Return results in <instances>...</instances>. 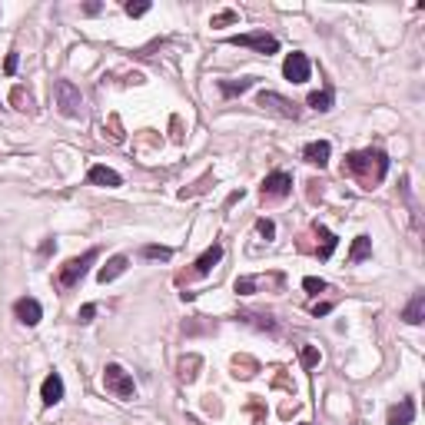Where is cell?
<instances>
[{
  "label": "cell",
  "instance_id": "74e56055",
  "mask_svg": "<svg viewBox=\"0 0 425 425\" xmlns=\"http://www.w3.org/2000/svg\"><path fill=\"white\" fill-rule=\"evenodd\" d=\"M83 14H100V3H83Z\"/></svg>",
  "mask_w": 425,
  "mask_h": 425
},
{
  "label": "cell",
  "instance_id": "4dcf8cb0",
  "mask_svg": "<svg viewBox=\"0 0 425 425\" xmlns=\"http://www.w3.org/2000/svg\"><path fill=\"white\" fill-rule=\"evenodd\" d=\"M249 409H253V425H266V409H262V402H259V399L249 402Z\"/></svg>",
  "mask_w": 425,
  "mask_h": 425
},
{
  "label": "cell",
  "instance_id": "5b68a950",
  "mask_svg": "<svg viewBox=\"0 0 425 425\" xmlns=\"http://www.w3.org/2000/svg\"><path fill=\"white\" fill-rule=\"evenodd\" d=\"M286 286V276L283 273H259V276H240L236 279V292L240 296H253V292H279V289Z\"/></svg>",
  "mask_w": 425,
  "mask_h": 425
},
{
  "label": "cell",
  "instance_id": "44dd1931",
  "mask_svg": "<svg viewBox=\"0 0 425 425\" xmlns=\"http://www.w3.org/2000/svg\"><path fill=\"white\" fill-rule=\"evenodd\" d=\"M335 103V93L333 87H322V90H312L309 97H306V106H312L316 113H329Z\"/></svg>",
  "mask_w": 425,
  "mask_h": 425
},
{
  "label": "cell",
  "instance_id": "5bb4252c",
  "mask_svg": "<svg viewBox=\"0 0 425 425\" xmlns=\"http://www.w3.org/2000/svg\"><path fill=\"white\" fill-rule=\"evenodd\" d=\"M87 180L93 183V186H106V190H117V186H123V176L117 173V169L103 167V163H97V167L87 169Z\"/></svg>",
  "mask_w": 425,
  "mask_h": 425
},
{
  "label": "cell",
  "instance_id": "4fadbf2b",
  "mask_svg": "<svg viewBox=\"0 0 425 425\" xmlns=\"http://www.w3.org/2000/svg\"><path fill=\"white\" fill-rule=\"evenodd\" d=\"M236 319H240L243 326L259 329V333H269V335L279 333V322H276L273 316H266V312H249V309H240V312H236Z\"/></svg>",
  "mask_w": 425,
  "mask_h": 425
},
{
  "label": "cell",
  "instance_id": "f35d334b",
  "mask_svg": "<svg viewBox=\"0 0 425 425\" xmlns=\"http://www.w3.org/2000/svg\"><path fill=\"white\" fill-rule=\"evenodd\" d=\"M303 425H309V422H303Z\"/></svg>",
  "mask_w": 425,
  "mask_h": 425
},
{
  "label": "cell",
  "instance_id": "484cf974",
  "mask_svg": "<svg viewBox=\"0 0 425 425\" xmlns=\"http://www.w3.org/2000/svg\"><path fill=\"white\" fill-rule=\"evenodd\" d=\"M140 256H143V259H163V262H169V259H173V249H169V246H143V249H140Z\"/></svg>",
  "mask_w": 425,
  "mask_h": 425
},
{
  "label": "cell",
  "instance_id": "7a4b0ae2",
  "mask_svg": "<svg viewBox=\"0 0 425 425\" xmlns=\"http://www.w3.org/2000/svg\"><path fill=\"white\" fill-rule=\"evenodd\" d=\"M100 259V249H87L83 256H74V259H67L60 266V273H57V289H74L80 286V279L90 273V266Z\"/></svg>",
  "mask_w": 425,
  "mask_h": 425
},
{
  "label": "cell",
  "instance_id": "3957f363",
  "mask_svg": "<svg viewBox=\"0 0 425 425\" xmlns=\"http://www.w3.org/2000/svg\"><path fill=\"white\" fill-rule=\"evenodd\" d=\"M53 103L60 110V117H67V120L83 117V93H80L74 80H57L53 83Z\"/></svg>",
  "mask_w": 425,
  "mask_h": 425
},
{
  "label": "cell",
  "instance_id": "8d00e7d4",
  "mask_svg": "<svg viewBox=\"0 0 425 425\" xmlns=\"http://www.w3.org/2000/svg\"><path fill=\"white\" fill-rule=\"evenodd\" d=\"M53 249H57V243H53V240H44V246H40V256H50Z\"/></svg>",
  "mask_w": 425,
  "mask_h": 425
},
{
  "label": "cell",
  "instance_id": "277c9868",
  "mask_svg": "<svg viewBox=\"0 0 425 425\" xmlns=\"http://www.w3.org/2000/svg\"><path fill=\"white\" fill-rule=\"evenodd\" d=\"M103 389L110 395H117V399H133L137 395V385H133V376L123 369V365H117V362H110L103 369Z\"/></svg>",
  "mask_w": 425,
  "mask_h": 425
},
{
  "label": "cell",
  "instance_id": "ac0fdd59",
  "mask_svg": "<svg viewBox=\"0 0 425 425\" xmlns=\"http://www.w3.org/2000/svg\"><path fill=\"white\" fill-rule=\"evenodd\" d=\"M126 266H130V256H113V259H106L103 266H100V273H97V279H100V283H113V279H117V276H123L126 273Z\"/></svg>",
  "mask_w": 425,
  "mask_h": 425
},
{
  "label": "cell",
  "instance_id": "83f0119b",
  "mask_svg": "<svg viewBox=\"0 0 425 425\" xmlns=\"http://www.w3.org/2000/svg\"><path fill=\"white\" fill-rule=\"evenodd\" d=\"M236 20H240L236 10H219V14H212L210 27H229V24H236Z\"/></svg>",
  "mask_w": 425,
  "mask_h": 425
},
{
  "label": "cell",
  "instance_id": "6da1fadb",
  "mask_svg": "<svg viewBox=\"0 0 425 425\" xmlns=\"http://www.w3.org/2000/svg\"><path fill=\"white\" fill-rule=\"evenodd\" d=\"M342 173L352 176L362 190H376V186H382L385 173H389V156L382 150H372V147L369 150H352V153H346Z\"/></svg>",
  "mask_w": 425,
  "mask_h": 425
},
{
  "label": "cell",
  "instance_id": "603a6c76",
  "mask_svg": "<svg viewBox=\"0 0 425 425\" xmlns=\"http://www.w3.org/2000/svg\"><path fill=\"white\" fill-rule=\"evenodd\" d=\"M372 256V240H369V236H356V240H352V249H349V262L352 266H356V262H362V259H369Z\"/></svg>",
  "mask_w": 425,
  "mask_h": 425
},
{
  "label": "cell",
  "instance_id": "e0dca14e",
  "mask_svg": "<svg viewBox=\"0 0 425 425\" xmlns=\"http://www.w3.org/2000/svg\"><path fill=\"white\" fill-rule=\"evenodd\" d=\"M40 399H44V406H57L63 399V379L60 372H50L44 379V385H40Z\"/></svg>",
  "mask_w": 425,
  "mask_h": 425
},
{
  "label": "cell",
  "instance_id": "d4e9b609",
  "mask_svg": "<svg viewBox=\"0 0 425 425\" xmlns=\"http://www.w3.org/2000/svg\"><path fill=\"white\" fill-rule=\"evenodd\" d=\"M10 103H14V110H20V113H33V110H37L27 87H14V90H10Z\"/></svg>",
  "mask_w": 425,
  "mask_h": 425
},
{
  "label": "cell",
  "instance_id": "1f68e13d",
  "mask_svg": "<svg viewBox=\"0 0 425 425\" xmlns=\"http://www.w3.org/2000/svg\"><path fill=\"white\" fill-rule=\"evenodd\" d=\"M93 316H97V306L87 303L80 312H76V322H83V326H87V322H93Z\"/></svg>",
  "mask_w": 425,
  "mask_h": 425
},
{
  "label": "cell",
  "instance_id": "d590c367",
  "mask_svg": "<svg viewBox=\"0 0 425 425\" xmlns=\"http://www.w3.org/2000/svg\"><path fill=\"white\" fill-rule=\"evenodd\" d=\"M3 70H7V74H14V70H17V53H7V60H3Z\"/></svg>",
  "mask_w": 425,
  "mask_h": 425
},
{
  "label": "cell",
  "instance_id": "d6986e66",
  "mask_svg": "<svg viewBox=\"0 0 425 425\" xmlns=\"http://www.w3.org/2000/svg\"><path fill=\"white\" fill-rule=\"evenodd\" d=\"M259 76H240V80H219V93L226 97V100H233V97H243L246 90H253L256 87Z\"/></svg>",
  "mask_w": 425,
  "mask_h": 425
},
{
  "label": "cell",
  "instance_id": "836d02e7",
  "mask_svg": "<svg viewBox=\"0 0 425 425\" xmlns=\"http://www.w3.org/2000/svg\"><path fill=\"white\" fill-rule=\"evenodd\" d=\"M110 140H113V143L123 140V130H120V120H117V117H110Z\"/></svg>",
  "mask_w": 425,
  "mask_h": 425
},
{
  "label": "cell",
  "instance_id": "9c48e42d",
  "mask_svg": "<svg viewBox=\"0 0 425 425\" xmlns=\"http://www.w3.org/2000/svg\"><path fill=\"white\" fill-rule=\"evenodd\" d=\"M229 44L233 47H249V50H256V53H279V40H276L273 33L266 31H253V33H236V37H229Z\"/></svg>",
  "mask_w": 425,
  "mask_h": 425
},
{
  "label": "cell",
  "instance_id": "8fae6325",
  "mask_svg": "<svg viewBox=\"0 0 425 425\" xmlns=\"http://www.w3.org/2000/svg\"><path fill=\"white\" fill-rule=\"evenodd\" d=\"M329 156H333V143H329V140H312V143L303 147V160L309 167L326 169L329 167Z\"/></svg>",
  "mask_w": 425,
  "mask_h": 425
},
{
  "label": "cell",
  "instance_id": "9a60e30c",
  "mask_svg": "<svg viewBox=\"0 0 425 425\" xmlns=\"http://www.w3.org/2000/svg\"><path fill=\"white\" fill-rule=\"evenodd\" d=\"M312 236L319 240V243H316V256L322 259V262H326V259H329V256L335 253V243H339V240H335L333 229H326L322 223H316V226H312Z\"/></svg>",
  "mask_w": 425,
  "mask_h": 425
},
{
  "label": "cell",
  "instance_id": "2e32d148",
  "mask_svg": "<svg viewBox=\"0 0 425 425\" xmlns=\"http://www.w3.org/2000/svg\"><path fill=\"white\" fill-rule=\"evenodd\" d=\"M412 419H415V402L399 399V406H392L389 415H385V425H412Z\"/></svg>",
  "mask_w": 425,
  "mask_h": 425
},
{
  "label": "cell",
  "instance_id": "8992f818",
  "mask_svg": "<svg viewBox=\"0 0 425 425\" xmlns=\"http://www.w3.org/2000/svg\"><path fill=\"white\" fill-rule=\"evenodd\" d=\"M256 106L259 110H266V113H276V117H283V120H299L303 117V110H299V103H292V100H286V97H279V93L273 90H262L256 97Z\"/></svg>",
  "mask_w": 425,
  "mask_h": 425
},
{
  "label": "cell",
  "instance_id": "52a82bcc",
  "mask_svg": "<svg viewBox=\"0 0 425 425\" xmlns=\"http://www.w3.org/2000/svg\"><path fill=\"white\" fill-rule=\"evenodd\" d=\"M223 253H226V249H223V243H212L210 249H203V253L193 259V266H190L186 273H180L176 279H180V283H186V279H203V276H210L212 266L223 259Z\"/></svg>",
  "mask_w": 425,
  "mask_h": 425
},
{
  "label": "cell",
  "instance_id": "7c38bea8",
  "mask_svg": "<svg viewBox=\"0 0 425 425\" xmlns=\"http://www.w3.org/2000/svg\"><path fill=\"white\" fill-rule=\"evenodd\" d=\"M14 316H17V322H24V326H37V322L44 319V306L37 303L33 296H20L14 303Z\"/></svg>",
  "mask_w": 425,
  "mask_h": 425
},
{
  "label": "cell",
  "instance_id": "30bf717a",
  "mask_svg": "<svg viewBox=\"0 0 425 425\" xmlns=\"http://www.w3.org/2000/svg\"><path fill=\"white\" fill-rule=\"evenodd\" d=\"M309 74H312V67H309V57L306 53H289L286 63H283V76H286L289 83H306L309 80Z\"/></svg>",
  "mask_w": 425,
  "mask_h": 425
},
{
  "label": "cell",
  "instance_id": "d6a6232c",
  "mask_svg": "<svg viewBox=\"0 0 425 425\" xmlns=\"http://www.w3.org/2000/svg\"><path fill=\"white\" fill-rule=\"evenodd\" d=\"M123 10H126L130 17H143L147 10H150V3H133V0H130V3H123Z\"/></svg>",
  "mask_w": 425,
  "mask_h": 425
},
{
  "label": "cell",
  "instance_id": "e575fe53",
  "mask_svg": "<svg viewBox=\"0 0 425 425\" xmlns=\"http://www.w3.org/2000/svg\"><path fill=\"white\" fill-rule=\"evenodd\" d=\"M329 312H333V303H316L312 306V316H329Z\"/></svg>",
  "mask_w": 425,
  "mask_h": 425
},
{
  "label": "cell",
  "instance_id": "f1b7e54d",
  "mask_svg": "<svg viewBox=\"0 0 425 425\" xmlns=\"http://www.w3.org/2000/svg\"><path fill=\"white\" fill-rule=\"evenodd\" d=\"M303 289L309 292V296H319V292H326V289H329V283H326V279H316V276H306Z\"/></svg>",
  "mask_w": 425,
  "mask_h": 425
},
{
  "label": "cell",
  "instance_id": "f546056e",
  "mask_svg": "<svg viewBox=\"0 0 425 425\" xmlns=\"http://www.w3.org/2000/svg\"><path fill=\"white\" fill-rule=\"evenodd\" d=\"M299 359H303V369H316L319 365V349L316 346H303V349H299Z\"/></svg>",
  "mask_w": 425,
  "mask_h": 425
},
{
  "label": "cell",
  "instance_id": "cb8c5ba5",
  "mask_svg": "<svg viewBox=\"0 0 425 425\" xmlns=\"http://www.w3.org/2000/svg\"><path fill=\"white\" fill-rule=\"evenodd\" d=\"M199 365H203V359H199L197 352H193V356H183L180 359V382H186V385H190V382H197Z\"/></svg>",
  "mask_w": 425,
  "mask_h": 425
},
{
  "label": "cell",
  "instance_id": "ba28073f",
  "mask_svg": "<svg viewBox=\"0 0 425 425\" xmlns=\"http://www.w3.org/2000/svg\"><path fill=\"white\" fill-rule=\"evenodd\" d=\"M289 193H292V176L283 173V169L269 173L266 180L259 183V197L266 199V203H279V199H286Z\"/></svg>",
  "mask_w": 425,
  "mask_h": 425
},
{
  "label": "cell",
  "instance_id": "4316f807",
  "mask_svg": "<svg viewBox=\"0 0 425 425\" xmlns=\"http://www.w3.org/2000/svg\"><path fill=\"white\" fill-rule=\"evenodd\" d=\"M256 233L262 236V240H266V243H273V240H276V223L262 216V219H256Z\"/></svg>",
  "mask_w": 425,
  "mask_h": 425
},
{
  "label": "cell",
  "instance_id": "ffe728a7",
  "mask_svg": "<svg viewBox=\"0 0 425 425\" xmlns=\"http://www.w3.org/2000/svg\"><path fill=\"white\" fill-rule=\"evenodd\" d=\"M425 319V292H415L409 299V306L402 309V322H409V326H422Z\"/></svg>",
  "mask_w": 425,
  "mask_h": 425
},
{
  "label": "cell",
  "instance_id": "7402d4cb",
  "mask_svg": "<svg viewBox=\"0 0 425 425\" xmlns=\"http://www.w3.org/2000/svg\"><path fill=\"white\" fill-rule=\"evenodd\" d=\"M259 372V362L249 359V356H233V376L236 379H253Z\"/></svg>",
  "mask_w": 425,
  "mask_h": 425
}]
</instances>
